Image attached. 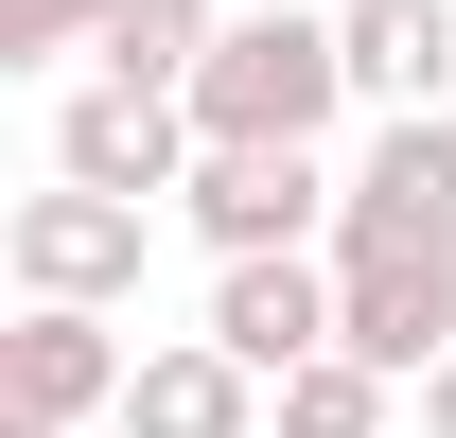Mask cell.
Here are the masks:
<instances>
[{
  "mask_svg": "<svg viewBox=\"0 0 456 438\" xmlns=\"http://www.w3.org/2000/svg\"><path fill=\"white\" fill-rule=\"evenodd\" d=\"M334 106H351V36L298 18V0L228 18L211 53H193V123H211V141H316Z\"/></svg>",
  "mask_w": 456,
  "mask_h": 438,
  "instance_id": "1",
  "label": "cell"
},
{
  "mask_svg": "<svg viewBox=\"0 0 456 438\" xmlns=\"http://www.w3.org/2000/svg\"><path fill=\"white\" fill-rule=\"evenodd\" d=\"M175 211H193L211 264H246V246H316L351 211V175H316V141H211V158L175 175Z\"/></svg>",
  "mask_w": 456,
  "mask_h": 438,
  "instance_id": "2",
  "label": "cell"
},
{
  "mask_svg": "<svg viewBox=\"0 0 456 438\" xmlns=\"http://www.w3.org/2000/svg\"><path fill=\"white\" fill-rule=\"evenodd\" d=\"M141 228H159V193H106V175H53V193H18V228H0V264H18V298H141Z\"/></svg>",
  "mask_w": 456,
  "mask_h": 438,
  "instance_id": "3",
  "label": "cell"
},
{
  "mask_svg": "<svg viewBox=\"0 0 456 438\" xmlns=\"http://www.w3.org/2000/svg\"><path fill=\"white\" fill-rule=\"evenodd\" d=\"M211 158V123L193 88H141V70H88L53 106V175H106V193H175V175Z\"/></svg>",
  "mask_w": 456,
  "mask_h": 438,
  "instance_id": "4",
  "label": "cell"
},
{
  "mask_svg": "<svg viewBox=\"0 0 456 438\" xmlns=\"http://www.w3.org/2000/svg\"><path fill=\"white\" fill-rule=\"evenodd\" d=\"M123 351L106 298H18V333H0V421H123Z\"/></svg>",
  "mask_w": 456,
  "mask_h": 438,
  "instance_id": "5",
  "label": "cell"
},
{
  "mask_svg": "<svg viewBox=\"0 0 456 438\" xmlns=\"http://www.w3.org/2000/svg\"><path fill=\"white\" fill-rule=\"evenodd\" d=\"M334 316H351V351L369 369H439L456 351V246H334Z\"/></svg>",
  "mask_w": 456,
  "mask_h": 438,
  "instance_id": "6",
  "label": "cell"
},
{
  "mask_svg": "<svg viewBox=\"0 0 456 438\" xmlns=\"http://www.w3.org/2000/svg\"><path fill=\"white\" fill-rule=\"evenodd\" d=\"M334 246H456V123L439 106H387V123H369Z\"/></svg>",
  "mask_w": 456,
  "mask_h": 438,
  "instance_id": "7",
  "label": "cell"
},
{
  "mask_svg": "<svg viewBox=\"0 0 456 438\" xmlns=\"http://www.w3.org/2000/svg\"><path fill=\"white\" fill-rule=\"evenodd\" d=\"M264 421H281V385L246 369L228 333H159L123 369V438H264Z\"/></svg>",
  "mask_w": 456,
  "mask_h": 438,
  "instance_id": "8",
  "label": "cell"
},
{
  "mask_svg": "<svg viewBox=\"0 0 456 438\" xmlns=\"http://www.w3.org/2000/svg\"><path fill=\"white\" fill-rule=\"evenodd\" d=\"M211 333H228L264 385H281L298 351H334V333H351V316H334V264H298V246H246V264L211 280Z\"/></svg>",
  "mask_w": 456,
  "mask_h": 438,
  "instance_id": "9",
  "label": "cell"
},
{
  "mask_svg": "<svg viewBox=\"0 0 456 438\" xmlns=\"http://www.w3.org/2000/svg\"><path fill=\"white\" fill-rule=\"evenodd\" d=\"M351 36V106H439L456 88V0H334Z\"/></svg>",
  "mask_w": 456,
  "mask_h": 438,
  "instance_id": "10",
  "label": "cell"
},
{
  "mask_svg": "<svg viewBox=\"0 0 456 438\" xmlns=\"http://www.w3.org/2000/svg\"><path fill=\"white\" fill-rule=\"evenodd\" d=\"M387 385H403V369H369V351L334 333V351L281 369V438H387Z\"/></svg>",
  "mask_w": 456,
  "mask_h": 438,
  "instance_id": "11",
  "label": "cell"
},
{
  "mask_svg": "<svg viewBox=\"0 0 456 438\" xmlns=\"http://www.w3.org/2000/svg\"><path fill=\"white\" fill-rule=\"evenodd\" d=\"M211 36H228L211 0H123V18H106V70H141V88H193V53H211Z\"/></svg>",
  "mask_w": 456,
  "mask_h": 438,
  "instance_id": "12",
  "label": "cell"
},
{
  "mask_svg": "<svg viewBox=\"0 0 456 438\" xmlns=\"http://www.w3.org/2000/svg\"><path fill=\"white\" fill-rule=\"evenodd\" d=\"M106 18L123 0H0V53L36 70V53H106Z\"/></svg>",
  "mask_w": 456,
  "mask_h": 438,
  "instance_id": "13",
  "label": "cell"
},
{
  "mask_svg": "<svg viewBox=\"0 0 456 438\" xmlns=\"http://www.w3.org/2000/svg\"><path fill=\"white\" fill-rule=\"evenodd\" d=\"M421 438H456V351H439V369H421Z\"/></svg>",
  "mask_w": 456,
  "mask_h": 438,
  "instance_id": "14",
  "label": "cell"
},
{
  "mask_svg": "<svg viewBox=\"0 0 456 438\" xmlns=\"http://www.w3.org/2000/svg\"><path fill=\"white\" fill-rule=\"evenodd\" d=\"M0 438H88V421H0Z\"/></svg>",
  "mask_w": 456,
  "mask_h": 438,
  "instance_id": "15",
  "label": "cell"
},
{
  "mask_svg": "<svg viewBox=\"0 0 456 438\" xmlns=\"http://www.w3.org/2000/svg\"><path fill=\"white\" fill-rule=\"evenodd\" d=\"M264 438H281V421H264Z\"/></svg>",
  "mask_w": 456,
  "mask_h": 438,
  "instance_id": "16",
  "label": "cell"
}]
</instances>
